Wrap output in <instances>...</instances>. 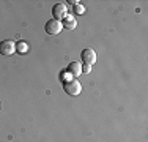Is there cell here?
Returning <instances> with one entry per match:
<instances>
[{"mask_svg": "<svg viewBox=\"0 0 148 142\" xmlns=\"http://www.w3.org/2000/svg\"><path fill=\"white\" fill-rule=\"evenodd\" d=\"M65 92L71 97H77V95L82 92V84L79 82L77 79H71L65 82Z\"/></svg>", "mask_w": 148, "mask_h": 142, "instance_id": "obj_1", "label": "cell"}, {"mask_svg": "<svg viewBox=\"0 0 148 142\" xmlns=\"http://www.w3.org/2000/svg\"><path fill=\"white\" fill-rule=\"evenodd\" d=\"M44 28H46V33H49V35H57V33H60V32H62V28H63L62 21L51 19V21H47V22H46Z\"/></svg>", "mask_w": 148, "mask_h": 142, "instance_id": "obj_2", "label": "cell"}, {"mask_svg": "<svg viewBox=\"0 0 148 142\" xmlns=\"http://www.w3.org/2000/svg\"><path fill=\"white\" fill-rule=\"evenodd\" d=\"M16 52V43L11 40H5L0 43V54L2 55H13Z\"/></svg>", "mask_w": 148, "mask_h": 142, "instance_id": "obj_3", "label": "cell"}, {"mask_svg": "<svg viewBox=\"0 0 148 142\" xmlns=\"http://www.w3.org/2000/svg\"><path fill=\"white\" fill-rule=\"evenodd\" d=\"M52 14H54V19H65L66 16H68V8H66L65 3H57V5L52 8Z\"/></svg>", "mask_w": 148, "mask_h": 142, "instance_id": "obj_4", "label": "cell"}, {"mask_svg": "<svg viewBox=\"0 0 148 142\" xmlns=\"http://www.w3.org/2000/svg\"><path fill=\"white\" fill-rule=\"evenodd\" d=\"M82 60H84V63L85 65H93L95 62H96V52L93 51V49H84L82 51Z\"/></svg>", "mask_w": 148, "mask_h": 142, "instance_id": "obj_5", "label": "cell"}, {"mask_svg": "<svg viewBox=\"0 0 148 142\" xmlns=\"http://www.w3.org/2000/svg\"><path fill=\"white\" fill-rule=\"evenodd\" d=\"M68 73L71 74L73 77H77L80 73H82V65L79 62H71L68 66Z\"/></svg>", "mask_w": 148, "mask_h": 142, "instance_id": "obj_6", "label": "cell"}, {"mask_svg": "<svg viewBox=\"0 0 148 142\" xmlns=\"http://www.w3.org/2000/svg\"><path fill=\"white\" fill-rule=\"evenodd\" d=\"M62 26L65 27V28H68V30H73V28H76L77 26V21H76V16H66L65 19H63V22H62Z\"/></svg>", "mask_w": 148, "mask_h": 142, "instance_id": "obj_7", "label": "cell"}, {"mask_svg": "<svg viewBox=\"0 0 148 142\" xmlns=\"http://www.w3.org/2000/svg\"><path fill=\"white\" fill-rule=\"evenodd\" d=\"M16 51L21 52V54H25V52L29 51V44H27L25 41H19V43L16 44Z\"/></svg>", "mask_w": 148, "mask_h": 142, "instance_id": "obj_8", "label": "cell"}, {"mask_svg": "<svg viewBox=\"0 0 148 142\" xmlns=\"http://www.w3.org/2000/svg\"><path fill=\"white\" fill-rule=\"evenodd\" d=\"M85 11V8H84V5H80V3H77V5H74V13L76 14H84Z\"/></svg>", "mask_w": 148, "mask_h": 142, "instance_id": "obj_9", "label": "cell"}, {"mask_svg": "<svg viewBox=\"0 0 148 142\" xmlns=\"http://www.w3.org/2000/svg\"><path fill=\"white\" fill-rule=\"evenodd\" d=\"M90 71H91V66H90V65H85V66L82 68V73H90Z\"/></svg>", "mask_w": 148, "mask_h": 142, "instance_id": "obj_10", "label": "cell"}]
</instances>
